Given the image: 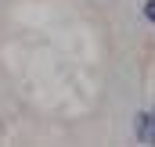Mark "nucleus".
Segmentation results:
<instances>
[{
    "label": "nucleus",
    "instance_id": "nucleus-1",
    "mask_svg": "<svg viewBox=\"0 0 155 147\" xmlns=\"http://www.w3.org/2000/svg\"><path fill=\"white\" fill-rule=\"evenodd\" d=\"M137 136H141V144H155V122L148 115H137Z\"/></svg>",
    "mask_w": 155,
    "mask_h": 147
},
{
    "label": "nucleus",
    "instance_id": "nucleus-2",
    "mask_svg": "<svg viewBox=\"0 0 155 147\" xmlns=\"http://www.w3.org/2000/svg\"><path fill=\"white\" fill-rule=\"evenodd\" d=\"M144 18H148V22H155V0H148V4H144Z\"/></svg>",
    "mask_w": 155,
    "mask_h": 147
}]
</instances>
